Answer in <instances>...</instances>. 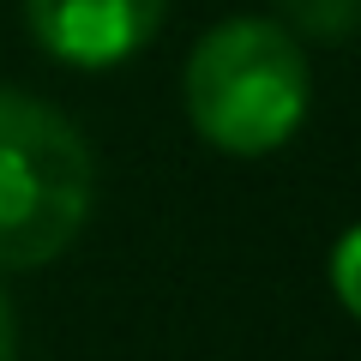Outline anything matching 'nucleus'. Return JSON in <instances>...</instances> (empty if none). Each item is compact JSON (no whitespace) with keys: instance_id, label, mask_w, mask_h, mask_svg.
Returning <instances> with one entry per match:
<instances>
[{"instance_id":"f257e3e1","label":"nucleus","mask_w":361,"mask_h":361,"mask_svg":"<svg viewBox=\"0 0 361 361\" xmlns=\"http://www.w3.org/2000/svg\"><path fill=\"white\" fill-rule=\"evenodd\" d=\"M193 133L223 157H271L301 133L313 73L277 18H223L199 37L180 73Z\"/></svg>"},{"instance_id":"f03ea898","label":"nucleus","mask_w":361,"mask_h":361,"mask_svg":"<svg viewBox=\"0 0 361 361\" xmlns=\"http://www.w3.org/2000/svg\"><path fill=\"white\" fill-rule=\"evenodd\" d=\"M97 205L90 145L30 90H0V271H37L85 235Z\"/></svg>"},{"instance_id":"7ed1b4c3","label":"nucleus","mask_w":361,"mask_h":361,"mask_svg":"<svg viewBox=\"0 0 361 361\" xmlns=\"http://www.w3.org/2000/svg\"><path fill=\"white\" fill-rule=\"evenodd\" d=\"M169 0H25V25L61 66L103 73L163 30Z\"/></svg>"},{"instance_id":"20e7f679","label":"nucleus","mask_w":361,"mask_h":361,"mask_svg":"<svg viewBox=\"0 0 361 361\" xmlns=\"http://www.w3.org/2000/svg\"><path fill=\"white\" fill-rule=\"evenodd\" d=\"M277 6H283L277 25L295 42L301 37L307 42H337V37H349L361 25V0H277Z\"/></svg>"},{"instance_id":"39448f33","label":"nucleus","mask_w":361,"mask_h":361,"mask_svg":"<svg viewBox=\"0 0 361 361\" xmlns=\"http://www.w3.org/2000/svg\"><path fill=\"white\" fill-rule=\"evenodd\" d=\"M331 295L361 319V223L331 247Z\"/></svg>"},{"instance_id":"423d86ee","label":"nucleus","mask_w":361,"mask_h":361,"mask_svg":"<svg viewBox=\"0 0 361 361\" xmlns=\"http://www.w3.org/2000/svg\"><path fill=\"white\" fill-rule=\"evenodd\" d=\"M0 361H18V313L6 295H0Z\"/></svg>"}]
</instances>
